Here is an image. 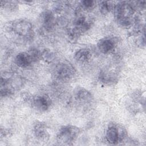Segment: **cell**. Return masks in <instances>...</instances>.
<instances>
[{
    "label": "cell",
    "mask_w": 146,
    "mask_h": 146,
    "mask_svg": "<svg viewBox=\"0 0 146 146\" xmlns=\"http://www.w3.org/2000/svg\"><path fill=\"white\" fill-rule=\"evenodd\" d=\"M114 13L117 22L123 27H128L133 22L135 10L128 3L121 2L117 3L114 7Z\"/></svg>",
    "instance_id": "cell-1"
},
{
    "label": "cell",
    "mask_w": 146,
    "mask_h": 146,
    "mask_svg": "<svg viewBox=\"0 0 146 146\" xmlns=\"http://www.w3.org/2000/svg\"><path fill=\"white\" fill-rule=\"evenodd\" d=\"M7 31L14 35L24 38H29L33 33L32 24L25 20H17L10 23L7 26Z\"/></svg>",
    "instance_id": "cell-2"
},
{
    "label": "cell",
    "mask_w": 146,
    "mask_h": 146,
    "mask_svg": "<svg viewBox=\"0 0 146 146\" xmlns=\"http://www.w3.org/2000/svg\"><path fill=\"white\" fill-rule=\"evenodd\" d=\"M79 133V129L73 125L62 127L57 135V141L60 144H69L75 140Z\"/></svg>",
    "instance_id": "cell-3"
},
{
    "label": "cell",
    "mask_w": 146,
    "mask_h": 146,
    "mask_svg": "<svg viewBox=\"0 0 146 146\" xmlns=\"http://www.w3.org/2000/svg\"><path fill=\"white\" fill-rule=\"evenodd\" d=\"M54 73L56 78L62 80H68L74 76L75 71L70 64L60 63L55 66Z\"/></svg>",
    "instance_id": "cell-4"
},
{
    "label": "cell",
    "mask_w": 146,
    "mask_h": 146,
    "mask_svg": "<svg viewBox=\"0 0 146 146\" xmlns=\"http://www.w3.org/2000/svg\"><path fill=\"white\" fill-rule=\"evenodd\" d=\"M34 108L40 111H45L49 108L51 104L50 99L46 95H38L33 100Z\"/></svg>",
    "instance_id": "cell-5"
},
{
    "label": "cell",
    "mask_w": 146,
    "mask_h": 146,
    "mask_svg": "<svg viewBox=\"0 0 146 146\" xmlns=\"http://www.w3.org/2000/svg\"><path fill=\"white\" fill-rule=\"evenodd\" d=\"M97 46L101 52L106 54L111 52L114 49L115 42L111 38H104L99 40Z\"/></svg>",
    "instance_id": "cell-6"
},
{
    "label": "cell",
    "mask_w": 146,
    "mask_h": 146,
    "mask_svg": "<svg viewBox=\"0 0 146 146\" xmlns=\"http://www.w3.org/2000/svg\"><path fill=\"white\" fill-rule=\"evenodd\" d=\"M33 61L29 52H21L19 53L15 58V64L22 68L27 67L30 65Z\"/></svg>",
    "instance_id": "cell-7"
},
{
    "label": "cell",
    "mask_w": 146,
    "mask_h": 146,
    "mask_svg": "<svg viewBox=\"0 0 146 146\" xmlns=\"http://www.w3.org/2000/svg\"><path fill=\"white\" fill-rule=\"evenodd\" d=\"M106 139L108 143L112 144L117 143L120 139L119 130L115 125L110 126L106 131Z\"/></svg>",
    "instance_id": "cell-8"
},
{
    "label": "cell",
    "mask_w": 146,
    "mask_h": 146,
    "mask_svg": "<svg viewBox=\"0 0 146 146\" xmlns=\"http://www.w3.org/2000/svg\"><path fill=\"white\" fill-rule=\"evenodd\" d=\"M43 26L47 30H50L54 23V17L50 11H46L43 13L41 17Z\"/></svg>",
    "instance_id": "cell-9"
},
{
    "label": "cell",
    "mask_w": 146,
    "mask_h": 146,
    "mask_svg": "<svg viewBox=\"0 0 146 146\" xmlns=\"http://www.w3.org/2000/svg\"><path fill=\"white\" fill-rule=\"evenodd\" d=\"M76 99L83 103L89 102L92 100L91 94L84 88L79 89L75 94Z\"/></svg>",
    "instance_id": "cell-10"
},
{
    "label": "cell",
    "mask_w": 146,
    "mask_h": 146,
    "mask_svg": "<svg viewBox=\"0 0 146 146\" xmlns=\"http://www.w3.org/2000/svg\"><path fill=\"white\" fill-rule=\"evenodd\" d=\"M91 57V52L87 48H81L76 51L74 54L75 59L80 62H87Z\"/></svg>",
    "instance_id": "cell-11"
},
{
    "label": "cell",
    "mask_w": 146,
    "mask_h": 146,
    "mask_svg": "<svg viewBox=\"0 0 146 146\" xmlns=\"http://www.w3.org/2000/svg\"><path fill=\"white\" fill-rule=\"evenodd\" d=\"M34 129V133L36 137L40 139H45L47 137L48 133L46 131V127L43 123H39L36 124Z\"/></svg>",
    "instance_id": "cell-12"
},
{
    "label": "cell",
    "mask_w": 146,
    "mask_h": 146,
    "mask_svg": "<svg viewBox=\"0 0 146 146\" xmlns=\"http://www.w3.org/2000/svg\"><path fill=\"white\" fill-rule=\"evenodd\" d=\"M113 8V4L110 1H102L99 4L100 11L104 15L108 14Z\"/></svg>",
    "instance_id": "cell-13"
},
{
    "label": "cell",
    "mask_w": 146,
    "mask_h": 146,
    "mask_svg": "<svg viewBox=\"0 0 146 146\" xmlns=\"http://www.w3.org/2000/svg\"><path fill=\"white\" fill-rule=\"evenodd\" d=\"M80 6L81 8L83 9L84 10L88 11L92 9L95 5V2L94 1H90V0H85L80 2Z\"/></svg>",
    "instance_id": "cell-14"
}]
</instances>
